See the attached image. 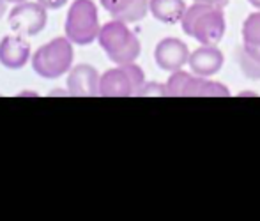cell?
Masks as SVG:
<instances>
[{"label": "cell", "instance_id": "9c48e42d", "mask_svg": "<svg viewBox=\"0 0 260 221\" xmlns=\"http://www.w3.org/2000/svg\"><path fill=\"white\" fill-rule=\"evenodd\" d=\"M100 80L101 75L96 68H92L90 64H78L69 69L66 88L69 96L94 98V96H100Z\"/></svg>", "mask_w": 260, "mask_h": 221}, {"label": "cell", "instance_id": "8992f818", "mask_svg": "<svg viewBox=\"0 0 260 221\" xmlns=\"http://www.w3.org/2000/svg\"><path fill=\"white\" fill-rule=\"evenodd\" d=\"M167 96L172 98H226L230 96L229 88L223 83L199 76L195 73H186L182 69L174 71L168 78Z\"/></svg>", "mask_w": 260, "mask_h": 221}, {"label": "cell", "instance_id": "d6986e66", "mask_svg": "<svg viewBox=\"0 0 260 221\" xmlns=\"http://www.w3.org/2000/svg\"><path fill=\"white\" fill-rule=\"evenodd\" d=\"M6 11H7V2H6V0H0V20L4 18Z\"/></svg>", "mask_w": 260, "mask_h": 221}, {"label": "cell", "instance_id": "44dd1931", "mask_svg": "<svg viewBox=\"0 0 260 221\" xmlns=\"http://www.w3.org/2000/svg\"><path fill=\"white\" fill-rule=\"evenodd\" d=\"M7 4H20V2H25V0H6Z\"/></svg>", "mask_w": 260, "mask_h": 221}, {"label": "cell", "instance_id": "e0dca14e", "mask_svg": "<svg viewBox=\"0 0 260 221\" xmlns=\"http://www.w3.org/2000/svg\"><path fill=\"white\" fill-rule=\"evenodd\" d=\"M41 6H45L48 11H58L68 4V0H38Z\"/></svg>", "mask_w": 260, "mask_h": 221}, {"label": "cell", "instance_id": "ba28073f", "mask_svg": "<svg viewBox=\"0 0 260 221\" xmlns=\"http://www.w3.org/2000/svg\"><path fill=\"white\" fill-rule=\"evenodd\" d=\"M189 55L191 51L188 50V44L179 38H165L154 48V60L157 68L168 73L184 68L189 60Z\"/></svg>", "mask_w": 260, "mask_h": 221}, {"label": "cell", "instance_id": "52a82bcc", "mask_svg": "<svg viewBox=\"0 0 260 221\" xmlns=\"http://www.w3.org/2000/svg\"><path fill=\"white\" fill-rule=\"evenodd\" d=\"M46 21H48V9L36 0V2H20L11 9L9 16H7V23H9L11 30L14 34L25 36H38L39 32L45 30Z\"/></svg>", "mask_w": 260, "mask_h": 221}, {"label": "cell", "instance_id": "5b68a950", "mask_svg": "<svg viewBox=\"0 0 260 221\" xmlns=\"http://www.w3.org/2000/svg\"><path fill=\"white\" fill-rule=\"evenodd\" d=\"M145 85V75L135 62L120 64L101 75L100 96L103 98H131L138 96Z\"/></svg>", "mask_w": 260, "mask_h": 221}, {"label": "cell", "instance_id": "ac0fdd59", "mask_svg": "<svg viewBox=\"0 0 260 221\" xmlns=\"http://www.w3.org/2000/svg\"><path fill=\"white\" fill-rule=\"evenodd\" d=\"M193 2L212 4V6H219V7H226V6H229V0H193Z\"/></svg>", "mask_w": 260, "mask_h": 221}, {"label": "cell", "instance_id": "5bb4252c", "mask_svg": "<svg viewBox=\"0 0 260 221\" xmlns=\"http://www.w3.org/2000/svg\"><path fill=\"white\" fill-rule=\"evenodd\" d=\"M237 64L239 69L246 78L250 80H260V46H243L237 48Z\"/></svg>", "mask_w": 260, "mask_h": 221}, {"label": "cell", "instance_id": "30bf717a", "mask_svg": "<svg viewBox=\"0 0 260 221\" xmlns=\"http://www.w3.org/2000/svg\"><path fill=\"white\" fill-rule=\"evenodd\" d=\"M32 58L30 43L25 36H4L0 41V64L6 69H21Z\"/></svg>", "mask_w": 260, "mask_h": 221}, {"label": "cell", "instance_id": "9a60e30c", "mask_svg": "<svg viewBox=\"0 0 260 221\" xmlns=\"http://www.w3.org/2000/svg\"><path fill=\"white\" fill-rule=\"evenodd\" d=\"M241 34H243V44H248V46H260V11L251 13L250 16L244 20Z\"/></svg>", "mask_w": 260, "mask_h": 221}, {"label": "cell", "instance_id": "7a4b0ae2", "mask_svg": "<svg viewBox=\"0 0 260 221\" xmlns=\"http://www.w3.org/2000/svg\"><path fill=\"white\" fill-rule=\"evenodd\" d=\"M98 43L103 48L106 57L115 66L129 64L140 57L142 44L133 30L127 27L126 21L110 20L101 25Z\"/></svg>", "mask_w": 260, "mask_h": 221}, {"label": "cell", "instance_id": "277c9868", "mask_svg": "<svg viewBox=\"0 0 260 221\" xmlns=\"http://www.w3.org/2000/svg\"><path fill=\"white\" fill-rule=\"evenodd\" d=\"M101 30L100 13L92 0H75L66 16L64 32L73 44L87 46L98 39Z\"/></svg>", "mask_w": 260, "mask_h": 221}, {"label": "cell", "instance_id": "7c38bea8", "mask_svg": "<svg viewBox=\"0 0 260 221\" xmlns=\"http://www.w3.org/2000/svg\"><path fill=\"white\" fill-rule=\"evenodd\" d=\"M101 6L113 20L137 23L151 13V0H100Z\"/></svg>", "mask_w": 260, "mask_h": 221}, {"label": "cell", "instance_id": "6da1fadb", "mask_svg": "<svg viewBox=\"0 0 260 221\" xmlns=\"http://www.w3.org/2000/svg\"><path fill=\"white\" fill-rule=\"evenodd\" d=\"M181 27L182 32L188 38H193L197 43L218 46L226 30L223 7L195 2L186 9L181 20Z\"/></svg>", "mask_w": 260, "mask_h": 221}, {"label": "cell", "instance_id": "3957f363", "mask_svg": "<svg viewBox=\"0 0 260 221\" xmlns=\"http://www.w3.org/2000/svg\"><path fill=\"white\" fill-rule=\"evenodd\" d=\"M73 58L75 50L73 43L68 38H53L52 41L38 48L34 51L30 62L36 75H39L45 80H57L68 75L73 68Z\"/></svg>", "mask_w": 260, "mask_h": 221}, {"label": "cell", "instance_id": "2e32d148", "mask_svg": "<svg viewBox=\"0 0 260 221\" xmlns=\"http://www.w3.org/2000/svg\"><path fill=\"white\" fill-rule=\"evenodd\" d=\"M138 96H167V85H159V83H147L142 87Z\"/></svg>", "mask_w": 260, "mask_h": 221}, {"label": "cell", "instance_id": "4fadbf2b", "mask_svg": "<svg viewBox=\"0 0 260 221\" xmlns=\"http://www.w3.org/2000/svg\"><path fill=\"white\" fill-rule=\"evenodd\" d=\"M151 14L157 21L167 25L181 23L182 16L186 13V2L184 0H151Z\"/></svg>", "mask_w": 260, "mask_h": 221}, {"label": "cell", "instance_id": "8fae6325", "mask_svg": "<svg viewBox=\"0 0 260 221\" xmlns=\"http://www.w3.org/2000/svg\"><path fill=\"white\" fill-rule=\"evenodd\" d=\"M223 64H225L223 51L218 46H211V44H202L200 48L193 50L188 60L191 73L204 76V78H211V76L218 75Z\"/></svg>", "mask_w": 260, "mask_h": 221}, {"label": "cell", "instance_id": "ffe728a7", "mask_svg": "<svg viewBox=\"0 0 260 221\" xmlns=\"http://www.w3.org/2000/svg\"><path fill=\"white\" fill-rule=\"evenodd\" d=\"M248 2H250L251 6L255 7V9H260V0H248Z\"/></svg>", "mask_w": 260, "mask_h": 221}]
</instances>
